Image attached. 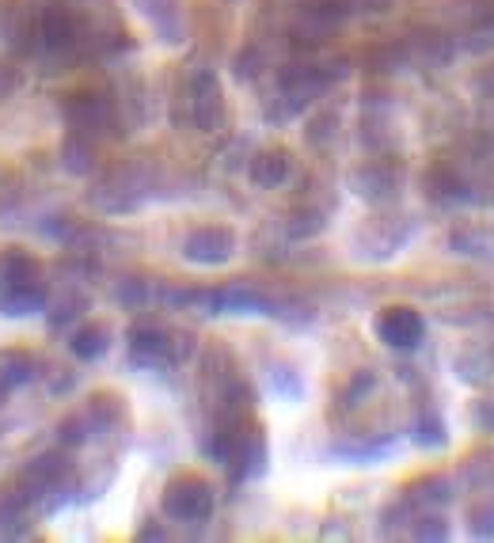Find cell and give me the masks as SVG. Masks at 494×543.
I'll list each match as a JSON object with an SVG mask.
<instances>
[{
    "label": "cell",
    "mask_w": 494,
    "mask_h": 543,
    "mask_svg": "<svg viewBox=\"0 0 494 543\" xmlns=\"http://www.w3.org/2000/svg\"><path fill=\"white\" fill-rule=\"evenodd\" d=\"M380 335L388 346H399V350H407V346H415L418 338H422V319L418 312L411 308H388L384 316H380Z\"/></svg>",
    "instance_id": "obj_1"
},
{
    "label": "cell",
    "mask_w": 494,
    "mask_h": 543,
    "mask_svg": "<svg viewBox=\"0 0 494 543\" xmlns=\"http://www.w3.org/2000/svg\"><path fill=\"white\" fill-rule=\"evenodd\" d=\"M209 487L202 483H183V487H171L168 494V509L175 517H183V521H194V517H206L209 513Z\"/></svg>",
    "instance_id": "obj_2"
},
{
    "label": "cell",
    "mask_w": 494,
    "mask_h": 543,
    "mask_svg": "<svg viewBox=\"0 0 494 543\" xmlns=\"http://www.w3.org/2000/svg\"><path fill=\"white\" fill-rule=\"evenodd\" d=\"M73 350L80 357H95L107 350V338H103V331L99 327H88V331H80V335L73 338Z\"/></svg>",
    "instance_id": "obj_4"
},
{
    "label": "cell",
    "mask_w": 494,
    "mask_h": 543,
    "mask_svg": "<svg viewBox=\"0 0 494 543\" xmlns=\"http://www.w3.org/2000/svg\"><path fill=\"white\" fill-rule=\"evenodd\" d=\"M282 175H285V160L278 156V152H266V156H259V164H255V179H259V183L274 187Z\"/></svg>",
    "instance_id": "obj_3"
}]
</instances>
